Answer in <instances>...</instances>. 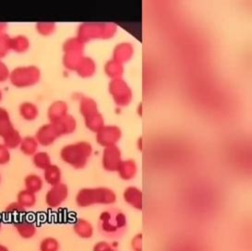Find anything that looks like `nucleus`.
<instances>
[{
	"mask_svg": "<svg viewBox=\"0 0 252 251\" xmlns=\"http://www.w3.org/2000/svg\"><path fill=\"white\" fill-rule=\"evenodd\" d=\"M123 198L128 205L141 211L142 210V192L136 187H128L124 190Z\"/></svg>",
	"mask_w": 252,
	"mask_h": 251,
	"instance_id": "10",
	"label": "nucleus"
},
{
	"mask_svg": "<svg viewBox=\"0 0 252 251\" xmlns=\"http://www.w3.org/2000/svg\"><path fill=\"white\" fill-rule=\"evenodd\" d=\"M122 137V131L117 126H106L97 132L96 140L100 145L107 148L116 146Z\"/></svg>",
	"mask_w": 252,
	"mask_h": 251,
	"instance_id": "6",
	"label": "nucleus"
},
{
	"mask_svg": "<svg viewBox=\"0 0 252 251\" xmlns=\"http://www.w3.org/2000/svg\"><path fill=\"white\" fill-rule=\"evenodd\" d=\"M33 162L35 166L40 169H46L49 165H51L50 157L45 153H39L37 155H35L33 158Z\"/></svg>",
	"mask_w": 252,
	"mask_h": 251,
	"instance_id": "23",
	"label": "nucleus"
},
{
	"mask_svg": "<svg viewBox=\"0 0 252 251\" xmlns=\"http://www.w3.org/2000/svg\"><path fill=\"white\" fill-rule=\"evenodd\" d=\"M92 153L93 148L88 142H78L63 148L60 156L66 163L76 169H82L86 165Z\"/></svg>",
	"mask_w": 252,
	"mask_h": 251,
	"instance_id": "3",
	"label": "nucleus"
},
{
	"mask_svg": "<svg viewBox=\"0 0 252 251\" xmlns=\"http://www.w3.org/2000/svg\"><path fill=\"white\" fill-rule=\"evenodd\" d=\"M116 201V193L107 188H83L79 191L76 197V203L81 208H87L95 204L111 205Z\"/></svg>",
	"mask_w": 252,
	"mask_h": 251,
	"instance_id": "2",
	"label": "nucleus"
},
{
	"mask_svg": "<svg viewBox=\"0 0 252 251\" xmlns=\"http://www.w3.org/2000/svg\"><path fill=\"white\" fill-rule=\"evenodd\" d=\"M0 251H9L8 247H6L5 245L0 243Z\"/></svg>",
	"mask_w": 252,
	"mask_h": 251,
	"instance_id": "28",
	"label": "nucleus"
},
{
	"mask_svg": "<svg viewBox=\"0 0 252 251\" xmlns=\"http://www.w3.org/2000/svg\"><path fill=\"white\" fill-rule=\"evenodd\" d=\"M122 161V154L118 146H111L104 149L102 158V163L104 170L108 172L118 171Z\"/></svg>",
	"mask_w": 252,
	"mask_h": 251,
	"instance_id": "7",
	"label": "nucleus"
},
{
	"mask_svg": "<svg viewBox=\"0 0 252 251\" xmlns=\"http://www.w3.org/2000/svg\"><path fill=\"white\" fill-rule=\"evenodd\" d=\"M67 186L60 183L56 186H53L52 188L47 192L45 196V202L47 206L50 208H58L67 199Z\"/></svg>",
	"mask_w": 252,
	"mask_h": 251,
	"instance_id": "8",
	"label": "nucleus"
},
{
	"mask_svg": "<svg viewBox=\"0 0 252 251\" xmlns=\"http://www.w3.org/2000/svg\"><path fill=\"white\" fill-rule=\"evenodd\" d=\"M138 144H139V150H140V151H141V148H142V139H140V140H139V141H138Z\"/></svg>",
	"mask_w": 252,
	"mask_h": 251,
	"instance_id": "29",
	"label": "nucleus"
},
{
	"mask_svg": "<svg viewBox=\"0 0 252 251\" xmlns=\"http://www.w3.org/2000/svg\"><path fill=\"white\" fill-rule=\"evenodd\" d=\"M18 202L25 209L32 208L35 205V202H36L35 194L27 189L21 191L18 195Z\"/></svg>",
	"mask_w": 252,
	"mask_h": 251,
	"instance_id": "18",
	"label": "nucleus"
},
{
	"mask_svg": "<svg viewBox=\"0 0 252 251\" xmlns=\"http://www.w3.org/2000/svg\"><path fill=\"white\" fill-rule=\"evenodd\" d=\"M74 233L82 239L92 238L94 233V229L93 224L86 219H77L73 224Z\"/></svg>",
	"mask_w": 252,
	"mask_h": 251,
	"instance_id": "13",
	"label": "nucleus"
},
{
	"mask_svg": "<svg viewBox=\"0 0 252 251\" xmlns=\"http://www.w3.org/2000/svg\"><path fill=\"white\" fill-rule=\"evenodd\" d=\"M117 172L119 173L120 178L128 181L136 177L138 173V166L134 160L127 159V160L122 161Z\"/></svg>",
	"mask_w": 252,
	"mask_h": 251,
	"instance_id": "12",
	"label": "nucleus"
},
{
	"mask_svg": "<svg viewBox=\"0 0 252 251\" xmlns=\"http://www.w3.org/2000/svg\"><path fill=\"white\" fill-rule=\"evenodd\" d=\"M78 72L82 77H89L95 71V64L91 59L85 58L82 59L79 66L77 67Z\"/></svg>",
	"mask_w": 252,
	"mask_h": 251,
	"instance_id": "17",
	"label": "nucleus"
},
{
	"mask_svg": "<svg viewBox=\"0 0 252 251\" xmlns=\"http://www.w3.org/2000/svg\"><path fill=\"white\" fill-rule=\"evenodd\" d=\"M13 222V226L15 228L19 236L23 239H31L36 235L37 228L35 222L31 220L26 215L22 218H19Z\"/></svg>",
	"mask_w": 252,
	"mask_h": 251,
	"instance_id": "9",
	"label": "nucleus"
},
{
	"mask_svg": "<svg viewBox=\"0 0 252 251\" xmlns=\"http://www.w3.org/2000/svg\"><path fill=\"white\" fill-rule=\"evenodd\" d=\"M97 226L100 234L104 237L120 238L127 228L126 214L117 208H109L100 214Z\"/></svg>",
	"mask_w": 252,
	"mask_h": 251,
	"instance_id": "1",
	"label": "nucleus"
},
{
	"mask_svg": "<svg viewBox=\"0 0 252 251\" xmlns=\"http://www.w3.org/2000/svg\"><path fill=\"white\" fill-rule=\"evenodd\" d=\"M2 225H3V224H2V220L0 219V231H1V229H2Z\"/></svg>",
	"mask_w": 252,
	"mask_h": 251,
	"instance_id": "31",
	"label": "nucleus"
},
{
	"mask_svg": "<svg viewBox=\"0 0 252 251\" xmlns=\"http://www.w3.org/2000/svg\"><path fill=\"white\" fill-rule=\"evenodd\" d=\"M94 251H118L113 246L112 244L104 242V241H100L94 245Z\"/></svg>",
	"mask_w": 252,
	"mask_h": 251,
	"instance_id": "26",
	"label": "nucleus"
},
{
	"mask_svg": "<svg viewBox=\"0 0 252 251\" xmlns=\"http://www.w3.org/2000/svg\"><path fill=\"white\" fill-rule=\"evenodd\" d=\"M25 186L26 189L32 193H36L40 191L43 188V181L41 177L36 175H30L25 178Z\"/></svg>",
	"mask_w": 252,
	"mask_h": 251,
	"instance_id": "20",
	"label": "nucleus"
},
{
	"mask_svg": "<svg viewBox=\"0 0 252 251\" xmlns=\"http://www.w3.org/2000/svg\"><path fill=\"white\" fill-rule=\"evenodd\" d=\"M134 55L133 45L129 43L118 44L113 52V59L124 64L132 59Z\"/></svg>",
	"mask_w": 252,
	"mask_h": 251,
	"instance_id": "11",
	"label": "nucleus"
},
{
	"mask_svg": "<svg viewBox=\"0 0 252 251\" xmlns=\"http://www.w3.org/2000/svg\"><path fill=\"white\" fill-rule=\"evenodd\" d=\"M61 170L58 165L51 164L46 169H45V181L51 186L60 184L61 181Z\"/></svg>",
	"mask_w": 252,
	"mask_h": 251,
	"instance_id": "15",
	"label": "nucleus"
},
{
	"mask_svg": "<svg viewBox=\"0 0 252 251\" xmlns=\"http://www.w3.org/2000/svg\"><path fill=\"white\" fill-rule=\"evenodd\" d=\"M86 125L89 127L90 129H92L93 131H99L102 127H104V118L99 115L98 113L91 116L89 118H86Z\"/></svg>",
	"mask_w": 252,
	"mask_h": 251,
	"instance_id": "22",
	"label": "nucleus"
},
{
	"mask_svg": "<svg viewBox=\"0 0 252 251\" xmlns=\"http://www.w3.org/2000/svg\"><path fill=\"white\" fill-rule=\"evenodd\" d=\"M131 249L133 251H142V234L135 235L131 240Z\"/></svg>",
	"mask_w": 252,
	"mask_h": 251,
	"instance_id": "25",
	"label": "nucleus"
},
{
	"mask_svg": "<svg viewBox=\"0 0 252 251\" xmlns=\"http://www.w3.org/2000/svg\"><path fill=\"white\" fill-rule=\"evenodd\" d=\"M60 249L61 245L60 241L52 236L45 237L39 245L40 251H60Z\"/></svg>",
	"mask_w": 252,
	"mask_h": 251,
	"instance_id": "19",
	"label": "nucleus"
},
{
	"mask_svg": "<svg viewBox=\"0 0 252 251\" xmlns=\"http://www.w3.org/2000/svg\"><path fill=\"white\" fill-rule=\"evenodd\" d=\"M0 182H1V177H0Z\"/></svg>",
	"mask_w": 252,
	"mask_h": 251,
	"instance_id": "32",
	"label": "nucleus"
},
{
	"mask_svg": "<svg viewBox=\"0 0 252 251\" xmlns=\"http://www.w3.org/2000/svg\"><path fill=\"white\" fill-rule=\"evenodd\" d=\"M117 26L112 23L100 24H87L82 26L80 31V37L82 40L88 41L90 39H109L117 32Z\"/></svg>",
	"mask_w": 252,
	"mask_h": 251,
	"instance_id": "4",
	"label": "nucleus"
},
{
	"mask_svg": "<svg viewBox=\"0 0 252 251\" xmlns=\"http://www.w3.org/2000/svg\"><path fill=\"white\" fill-rule=\"evenodd\" d=\"M81 111H82V115L84 117H86V118H89L91 116H94L97 114L96 103L94 100L86 98L82 102Z\"/></svg>",
	"mask_w": 252,
	"mask_h": 251,
	"instance_id": "21",
	"label": "nucleus"
},
{
	"mask_svg": "<svg viewBox=\"0 0 252 251\" xmlns=\"http://www.w3.org/2000/svg\"><path fill=\"white\" fill-rule=\"evenodd\" d=\"M66 112H67L66 103L59 102V103H55L50 114H51L52 118H54L55 120H60L61 118H64Z\"/></svg>",
	"mask_w": 252,
	"mask_h": 251,
	"instance_id": "24",
	"label": "nucleus"
},
{
	"mask_svg": "<svg viewBox=\"0 0 252 251\" xmlns=\"http://www.w3.org/2000/svg\"><path fill=\"white\" fill-rule=\"evenodd\" d=\"M109 92L115 103L119 106H126L131 103L133 93L123 79L112 80L109 84Z\"/></svg>",
	"mask_w": 252,
	"mask_h": 251,
	"instance_id": "5",
	"label": "nucleus"
},
{
	"mask_svg": "<svg viewBox=\"0 0 252 251\" xmlns=\"http://www.w3.org/2000/svg\"><path fill=\"white\" fill-rule=\"evenodd\" d=\"M141 104H140V106H139V110H138V112H139V115H141Z\"/></svg>",
	"mask_w": 252,
	"mask_h": 251,
	"instance_id": "30",
	"label": "nucleus"
},
{
	"mask_svg": "<svg viewBox=\"0 0 252 251\" xmlns=\"http://www.w3.org/2000/svg\"><path fill=\"white\" fill-rule=\"evenodd\" d=\"M5 214L10 219L11 221H15L19 218H22L23 216L26 215V210L23 208L19 202H14L9 204L5 211Z\"/></svg>",
	"mask_w": 252,
	"mask_h": 251,
	"instance_id": "16",
	"label": "nucleus"
},
{
	"mask_svg": "<svg viewBox=\"0 0 252 251\" xmlns=\"http://www.w3.org/2000/svg\"><path fill=\"white\" fill-rule=\"evenodd\" d=\"M9 161V154L5 148L0 147V164H5Z\"/></svg>",
	"mask_w": 252,
	"mask_h": 251,
	"instance_id": "27",
	"label": "nucleus"
},
{
	"mask_svg": "<svg viewBox=\"0 0 252 251\" xmlns=\"http://www.w3.org/2000/svg\"><path fill=\"white\" fill-rule=\"evenodd\" d=\"M104 71L109 78H111L112 80L120 79L124 73V66L123 64L112 59L105 64Z\"/></svg>",
	"mask_w": 252,
	"mask_h": 251,
	"instance_id": "14",
	"label": "nucleus"
}]
</instances>
